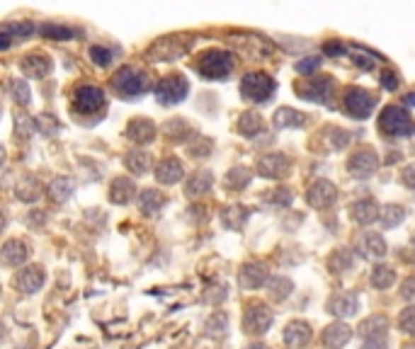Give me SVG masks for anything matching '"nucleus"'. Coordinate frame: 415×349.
<instances>
[{
  "label": "nucleus",
  "instance_id": "nucleus-27",
  "mask_svg": "<svg viewBox=\"0 0 415 349\" xmlns=\"http://www.w3.org/2000/svg\"><path fill=\"white\" fill-rule=\"evenodd\" d=\"M226 333H229V316L224 311H214L204 323V335L221 340V337H226Z\"/></svg>",
  "mask_w": 415,
  "mask_h": 349
},
{
  "label": "nucleus",
  "instance_id": "nucleus-14",
  "mask_svg": "<svg viewBox=\"0 0 415 349\" xmlns=\"http://www.w3.org/2000/svg\"><path fill=\"white\" fill-rule=\"evenodd\" d=\"M328 313L335 318H350L355 316L357 311H360V299H357V294H352V291H345V294H335L328 299Z\"/></svg>",
  "mask_w": 415,
  "mask_h": 349
},
{
  "label": "nucleus",
  "instance_id": "nucleus-28",
  "mask_svg": "<svg viewBox=\"0 0 415 349\" xmlns=\"http://www.w3.org/2000/svg\"><path fill=\"white\" fill-rule=\"evenodd\" d=\"M360 335L365 337H386V333H389V318L386 316H369L367 320H362L360 328Z\"/></svg>",
  "mask_w": 415,
  "mask_h": 349
},
{
  "label": "nucleus",
  "instance_id": "nucleus-13",
  "mask_svg": "<svg viewBox=\"0 0 415 349\" xmlns=\"http://www.w3.org/2000/svg\"><path fill=\"white\" fill-rule=\"evenodd\" d=\"M105 105V93L95 85H81L76 90V110L81 114H95Z\"/></svg>",
  "mask_w": 415,
  "mask_h": 349
},
{
  "label": "nucleus",
  "instance_id": "nucleus-21",
  "mask_svg": "<svg viewBox=\"0 0 415 349\" xmlns=\"http://www.w3.org/2000/svg\"><path fill=\"white\" fill-rule=\"evenodd\" d=\"M183 175H185L183 163L175 158H166L156 165V180L161 182V185H175V182L183 180Z\"/></svg>",
  "mask_w": 415,
  "mask_h": 349
},
{
  "label": "nucleus",
  "instance_id": "nucleus-5",
  "mask_svg": "<svg viewBox=\"0 0 415 349\" xmlns=\"http://www.w3.org/2000/svg\"><path fill=\"white\" fill-rule=\"evenodd\" d=\"M277 85L275 80L265 73H248L241 83V95L250 102H267L272 95H275Z\"/></svg>",
  "mask_w": 415,
  "mask_h": 349
},
{
  "label": "nucleus",
  "instance_id": "nucleus-58",
  "mask_svg": "<svg viewBox=\"0 0 415 349\" xmlns=\"http://www.w3.org/2000/svg\"><path fill=\"white\" fill-rule=\"evenodd\" d=\"M413 243H415V236H413Z\"/></svg>",
  "mask_w": 415,
  "mask_h": 349
},
{
  "label": "nucleus",
  "instance_id": "nucleus-41",
  "mask_svg": "<svg viewBox=\"0 0 415 349\" xmlns=\"http://www.w3.org/2000/svg\"><path fill=\"white\" fill-rule=\"evenodd\" d=\"M163 131H166L168 139L175 143H183L187 136H192V127L187 122H183V119H173V122H168Z\"/></svg>",
  "mask_w": 415,
  "mask_h": 349
},
{
  "label": "nucleus",
  "instance_id": "nucleus-24",
  "mask_svg": "<svg viewBox=\"0 0 415 349\" xmlns=\"http://www.w3.org/2000/svg\"><path fill=\"white\" fill-rule=\"evenodd\" d=\"M127 136L134 143L146 146V143H151L156 139V127H153V122H149V119H132L127 127Z\"/></svg>",
  "mask_w": 415,
  "mask_h": 349
},
{
  "label": "nucleus",
  "instance_id": "nucleus-51",
  "mask_svg": "<svg viewBox=\"0 0 415 349\" xmlns=\"http://www.w3.org/2000/svg\"><path fill=\"white\" fill-rule=\"evenodd\" d=\"M270 202L272 204H282V207H287V204H292V192L287 190H277V192H270Z\"/></svg>",
  "mask_w": 415,
  "mask_h": 349
},
{
  "label": "nucleus",
  "instance_id": "nucleus-39",
  "mask_svg": "<svg viewBox=\"0 0 415 349\" xmlns=\"http://www.w3.org/2000/svg\"><path fill=\"white\" fill-rule=\"evenodd\" d=\"M221 219H224L226 228H243V223L248 221V211L241 207V204H233V207H226L224 214H221Z\"/></svg>",
  "mask_w": 415,
  "mask_h": 349
},
{
  "label": "nucleus",
  "instance_id": "nucleus-35",
  "mask_svg": "<svg viewBox=\"0 0 415 349\" xmlns=\"http://www.w3.org/2000/svg\"><path fill=\"white\" fill-rule=\"evenodd\" d=\"M124 165H127L129 173L144 175V173H149V168H151V156L144 151H132V153H127V158H124Z\"/></svg>",
  "mask_w": 415,
  "mask_h": 349
},
{
  "label": "nucleus",
  "instance_id": "nucleus-7",
  "mask_svg": "<svg viewBox=\"0 0 415 349\" xmlns=\"http://www.w3.org/2000/svg\"><path fill=\"white\" fill-rule=\"evenodd\" d=\"M231 44L236 47L238 51H243L250 59H267V56L275 51V44H270L267 39L258 37V34H231Z\"/></svg>",
  "mask_w": 415,
  "mask_h": 349
},
{
  "label": "nucleus",
  "instance_id": "nucleus-43",
  "mask_svg": "<svg viewBox=\"0 0 415 349\" xmlns=\"http://www.w3.org/2000/svg\"><path fill=\"white\" fill-rule=\"evenodd\" d=\"M403 219H406V209L399 207V204H389V207H384V211H382V221L386 228L401 226Z\"/></svg>",
  "mask_w": 415,
  "mask_h": 349
},
{
  "label": "nucleus",
  "instance_id": "nucleus-22",
  "mask_svg": "<svg viewBox=\"0 0 415 349\" xmlns=\"http://www.w3.org/2000/svg\"><path fill=\"white\" fill-rule=\"evenodd\" d=\"M51 68H54V64H51V59H47L44 54H30L25 56V61H22V73H25L27 78H47L51 73Z\"/></svg>",
  "mask_w": 415,
  "mask_h": 349
},
{
  "label": "nucleus",
  "instance_id": "nucleus-34",
  "mask_svg": "<svg viewBox=\"0 0 415 349\" xmlns=\"http://www.w3.org/2000/svg\"><path fill=\"white\" fill-rule=\"evenodd\" d=\"M73 190H76V182H73L71 177H56V180L49 185V197L61 204L71 197Z\"/></svg>",
  "mask_w": 415,
  "mask_h": 349
},
{
  "label": "nucleus",
  "instance_id": "nucleus-54",
  "mask_svg": "<svg viewBox=\"0 0 415 349\" xmlns=\"http://www.w3.org/2000/svg\"><path fill=\"white\" fill-rule=\"evenodd\" d=\"M362 349H389V345H386V337H367Z\"/></svg>",
  "mask_w": 415,
  "mask_h": 349
},
{
  "label": "nucleus",
  "instance_id": "nucleus-36",
  "mask_svg": "<svg viewBox=\"0 0 415 349\" xmlns=\"http://www.w3.org/2000/svg\"><path fill=\"white\" fill-rule=\"evenodd\" d=\"M362 253L367 257H374V260H382L386 255V243L384 238L379 236V233H367L365 238H362Z\"/></svg>",
  "mask_w": 415,
  "mask_h": 349
},
{
  "label": "nucleus",
  "instance_id": "nucleus-38",
  "mask_svg": "<svg viewBox=\"0 0 415 349\" xmlns=\"http://www.w3.org/2000/svg\"><path fill=\"white\" fill-rule=\"evenodd\" d=\"M267 289H270V299L280 303L294 291V284L289 282L287 277H272L270 282H267Z\"/></svg>",
  "mask_w": 415,
  "mask_h": 349
},
{
  "label": "nucleus",
  "instance_id": "nucleus-45",
  "mask_svg": "<svg viewBox=\"0 0 415 349\" xmlns=\"http://www.w3.org/2000/svg\"><path fill=\"white\" fill-rule=\"evenodd\" d=\"M10 95H13V100L20 102V105H30V88H27L25 80H20V78L10 80Z\"/></svg>",
  "mask_w": 415,
  "mask_h": 349
},
{
  "label": "nucleus",
  "instance_id": "nucleus-9",
  "mask_svg": "<svg viewBox=\"0 0 415 349\" xmlns=\"http://www.w3.org/2000/svg\"><path fill=\"white\" fill-rule=\"evenodd\" d=\"M272 320H275L272 311L265 303H250V306H246V313H243V330L248 335H263L270 330Z\"/></svg>",
  "mask_w": 415,
  "mask_h": 349
},
{
  "label": "nucleus",
  "instance_id": "nucleus-49",
  "mask_svg": "<svg viewBox=\"0 0 415 349\" xmlns=\"http://www.w3.org/2000/svg\"><path fill=\"white\" fill-rule=\"evenodd\" d=\"M382 85H384V90H391V93H394V90L399 88V76H396L394 71H384L382 73Z\"/></svg>",
  "mask_w": 415,
  "mask_h": 349
},
{
  "label": "nucleus",
  "instance_id": "nucleus-2",
  "mask_svg": "<svg viewBox=\"0 0 415 349\" xmlns=\"http://www.w3.org/2000/svg\"><path fill=\"white\" fill-rule=\"evenodd\" d=\"M149 85H151L149 73L134 66L119 68L117 76L112 78V88H115L117 95H122L124 100H136V97L144 95L146 90H149Z\"/></svg>",
  "mask_w": 415,
  "mask_h": 349
},
{
  "label": "nucleus",
  "instance_id": "nucleus-57",
  "mask_svg": "<svg viewBox=\"0 0 415 349\" xmlns=\"http://www.w3.org/2000/svg\"><path fill=\"white\" fill-rule=\"evenodd\" d=\"M408 102H411V105H415V95H411V100H408Z\"/></svg>",
  "mask_w": 415,
  "mask_h": 349
},
{
  "label": "nucleus",
  "instance_id": "nucleus-16",
  "mask_svg": "<svg viewBox=\"0 0 415 349\" xmlns=\"http://www.w3.org/2000/svg\"><path fill=\"white\" fill-rule=\"evenodd\" d=\"M267 277H270V272H267L263 262H248L238 274V282H241L243 289H260L263 284H267Z\"/></svg>",
  "mask_w": 415,
  "mask_h": 349
},
{
  "label": "nucleus",
  "instance_id": "nucleus-31",
  "mask_svg": "<svg viewBox=\"0 0 415 349\" xmlns=\"http://www.w3.org/2000/svg\"><path fill=\"white\" fill-rule=\"evenodd\" d=\"M209 187H212V173L202 170V173H195L190 177V180H187L185 194H187V197H202V194L209 192Z\"/></svg>",
  "mask_w": 415,
  "mask_h": 349
},
{
  "label": "nucleus",
  "instance_id": "nucleus-15",
  "mask_svg": "<svg viewBox=\"0 0 415 349\" xmlns=\"http://www.w3.org/2000/svg\"><path fill=\"white\" fill-rule=\"evenodd\" d=\"M331 90H333V83L328 78H306L304 83L299 85V95L304 97V100L318 102V105H323V102L328 100Z\"/></svg>",
  "mask_w": 415,
  "mask_h": 349
},
{
  "label": "nucleus",
  "instance_id": "nucleus-26",
  "mask_svg": "<svg viewBox=\"0 0 415 349\" xmlns=\"http://www.w3.org/2000/svg\"><path fill=\"white\" fill-rule=\"evenodd\" d=\"M134 194H136V185L129 177H117V180L112 182L110 199L115 204H129L134 199Z\"/></svg>",
  "mask_w": 415,
  "mask_h": 349
},
{
  "label": "nucleus",
  "instance_id": "nucleus-56",
  "mask_svg": "<svg viewBox=\"0 0 415 349\" xmlns=\"http://www.w3.org/2000/svg\"><path fill=\"white\" fill-rule=\"evenodd\" d=\"M246 349H270V347L263 345V342H258V345H250V347H246Z\"/></svg>",
  "mask_w": 415,
  "mask_h": 349
},
{
  "label": "nucleus",
  "instance_id": "nucleus-18",
  "mask_svg": "<svg viewBox=\"0 0 415 349\" xmlns=\"http://www.w3.org/2000/svg\"><path fill=\"white\" fill-rule=\"evenodd\" d=\"M350 340H352V328L345 325L343 320H338V323L328 325V328L323 330V345L328 349H343Z\"/></svg>",
  "mask_w": 415,
  "mask_h": 349
},
{
  "label": "nucleus",
  "instance_id": "nucleus-47",
  "mask_svg": "<svg viewBox=\"0 0 415 349\" xmlns=\"http://www.w3.org/2000/svg\"><path fill=\"white\" fill-rule=\"evenodd\" d=\"M190 153L195 158H207L212 153V141L204 136H195V143H190Z\"/></svg>",
  "mask_w": 415,
  "mask_h": 349
},
{
  "label": "nucleus",
  "instance_id": "nucleus-40",
  "mask_svg": "<svg viewBox=\"0 0 415 349\" xmlns=\"http://www.w3.org/2000/svg\"><path fill=\"white\" fill-rule=\"evenodd\" d=\"M248 182H250V170L243 168V165L231 168L229 175H226V187H229V190H246Z\"/></svg>",
  "mask_w": 415,
  "mask_h": 349
},
{
  "label": "nucleus",
  "instance_id": "nucleus-32",
  "mask_svg": "<svg viewBox=\"0 0 415 349\" xmlns=\"http://www.w3.org/2000/svg\"><path fill=\"white\" fill-rule=\"evenodd\" d=\"M306 122V117L297 110H292V107H280L275 114V124L280 129H299L301 124Z\"/></svg>",
  "mask_w": 415,
  "mask_h": 349
},
{
  "label": "nucleus",
  "instance_id": "nucleus-12",
  "mask_svg": "<svg viewBox=\"0 0 415 349\" xmlns=\"http://www.w3.org/2000/svg\"><path fill=\"white\" fill-rule=\"evenodd\" d=\"M289 173V160L284 153H267L258 160V175L267 180H282Z\"/></svg>",
  "mask_w": 415,
  "mask_h": 349
},
{
  "label": "nucleus",
  "instance_id": "nucleus-44",
  "mask_svg": "<svg viewBox=\"0 0 415 349\" xmlns=\"http://www.w3.org/2000/svg\"><path fill=\"white\" fill-rule=\"evenodd\" d=\"M352 265H355V260H352V255L348 253V250H338V253H333L331 262H328V267H331V272H335V274L348 272Z\"/></svg>",
  "mask_w": 415,
  "mask_h": 349
},
{
  "label": "nucleus",
  "instance_id": "nucleus-25",
  "mask_svg": "<svg viewBox=\"0 0 415 349\" xmlns=\"http://www.w3.org/2000/svg\"><path fill=\"white\" fill-rule=\"evenodd\" d=\"M34 32V27L30 22H8V25L3 27V34H0V49H10V44L15 42V39H25L30 37Z\"/></svg>",
  "mask_w": 415,
  "mask_h": 349
},
{
  "label": "nucleus",
  "instance_id": "nucleus-23",
  "mask_svg": "<svg viewBox=\"0 0 415 349\" xmlns=\"http://www.w3.org/2000/svg\"><path fill=\"white\" fill-rule=\"evenodd\" d=\"M27 257H30V245L22 243V240H8V243L3 245V262L8 267L25 265Z\"/></svg>",
  "mask_w": 415,
  "mask_h": 349
},
{
  "label": "nucleus",
  "instance_id": "nucleus-37",
  "mask_svg": "<svg viewBox=\"0 0 415 349\" xmlns=\"http://www.w3.org/2000/svg\"><path fill=\"white\" fill-rule=\"evenodd\" d=\"M39 34L47 39H54V42H68V39L76 37V30L73 27H66V25H51V22H47V25L39 27Z\"/></svg>",
  "mask_w": 415,
  "mask_h": 349
},
{
  "label": "nucleus",
  "instance_id": "nucleus-53",
  "mask_svg": "<svg viewBox=\"0 0 415 349\" xmlns=\"http://www.w3.org/2000/svg\"><path fill=\"white\" fill-rule=\"evenodd\" d=\"M318 66H321V59L311 56V59H306V61H299V64H297V71H299V73H311V71H316Z\"/></svg>",
  "mask_w": 415,
  "mask_h": 349
},
{
  "label": "nucleus",
  "instance_id": "nucleus-52",
  "mask_svg": "<svg viewBox=\"0 0 415 349\" xmlns=\"http://www.w3.org/2000/svg\"><path fill=\"white\" fill-rule=\"evenodd\" d=\"M34 124H37V127L42 129L44 134H54V131H56V124L51 122L49 114H39V119H37V122H34Z\"/></svg>",
  "mask_w": 415,
  "mask_h": 349
},
{
  "label": "nucleus",
  "instance_id": "nucleus-50",
  "mask_svg": "<svg viewBox=\"0 0 415 349\" xmlns=\"http://www.w3.org/2000/svg\"><path fill=\"white\" fill-rule=\"evenodd\" d=\"M401 296L406 301H415V277H408L406 282L401 284Z\"/></svg>",
  "mask_w": 415,
  "mask_h": 349
},
{
  "label": "nucleus",
  "instance_id": "nucleus-59",
  "mask_svg": "<svg viewBox=\"0 0 415 349\" xmlns=\"http://www.w3.org/2000/svg\"><path fill=\"white\" fill-rule=\"evenodd\" d=\"M22 349H27V347H22Z\"/></svg>",
  "mask_w": 415,
  "mask_h": 349
},
{
  "label": "nucleus",
  "instance_id": "nucleus-19",
  "mask_svg": "<svg viewBox=\"0 0 415 349\" xmlns=\"http://www.w3.org/2000/svg\"><path fill=\"white\" fill-rule=\"evenodd\" d=\"M350 216L355 219V223H360V226H369V223L382 219V209L377 207L374 199H360V202H355L350 207Z\"/></svg>",
  "mask_w": 415,
  "mask_h": 349
},
{
  "label": "nucleus",
  "instance_id": "nucleus-10",
  "mask_svg": "<svg viewBox=\"0 0 415 349\" xmlns=\"http://www.w3.org/2000/svg\"><path fill=\"white\" fill-rule=\"evenodd\" d=\"M348 170L352 177H357V180H367V177H372L379 170L377 153H374L372 148H362V151H357L355 156L348 160Z\"/></svg>",
  "mask_w": 415,
  "mask_h": 349
},
{
  "label": "nucleus",
  "instance_id": "nucleus-46",
  "mask_svg": "<svg viewBox=\"0 0 415 349\" xmlns=\"http://www.w3.org/2000/svg\"><path fill=\"white\" fill-rule=\"evenodd\" d=\"M399 328L403 333L415 335V306H408L406 311H401L399 316Z\"/></svg>",
  "mask_w": 415,
  "mask_h": 349
},
{
  "label": "nucleus",
  "instance_id": "nucleus-17",
  "mask_svg": "<svg viewBox=\"0 0 415 349\" xmlns=\"http://www.w3.org/2000/svg\"><path fill=\"white\" fill-rule=\"evenodd\" d=\"M311 342V325L304 323V320H292V323L284 328V345L297 349V347H306Z\"/></svg>",
  "mask_w": 415,
  "mask_h": 349
},
{
  "label": "nucleus",
  "instance_id": "nucleus-3",
  "mask_svg": "<svg viewBox=\"0 0 415 349\" xmlns=\"http://www.w3.org/2000/svg\"><path fill=\"white\" fill-rule=\"evenodd\" d=\"M233 71V54L224 49H209L197 59V73L207 80H224Z\"/></svg>",
  "mask_w": 415,
  "mask_h": 349
},
{
  "label": "nucleus",
  "instance_id": "nucleus-8",
  "mask_svg": "<svg viewBox=\"0 0 415 349\" xmlns=\"http://www.w3.org/2000/svg\"><path fill=\"white\" fill-rule=\"evenodd\" d=\"M187 93H190V85L183 76H168L156 85V100L161 105H178L185 100Z\"/></svg>",
  "mask_w": 415,
  "mask_h": 349
},
{
  "label": "nucleus",
  "instance_id": "nucleus-6",
  "mask_svg": "<svg viewBox=\"0 0 415 349\" xmlns=\"http://www.w3.org/2000/svg\"><path fill=\"white\" fill-rule=\"evenodd\" d=\"M379 97L372 95L365 88H350L345 93V110H348L355 119H367L374 112Z\"/></svg>",
  "mask_w": 415,
  "mask_h": 349
},
{
  "label": "nucleus",
  "instance_id": "nucleus-42",
  "mask_svg": "<svg viewBox=\"0 0 415 349\" xmlns=\"http://www.w3.org/2000/svg\"><path fill=\"white\" fill-rule=\"evenodd\" d=\"M394 282H396V272L391 270V267H386V265L374 267V272H372V286L374 289H389Z\"/></svg>",
  "mask_w": 415,
  "mask_h": 349
},
{
  "label": "nucleus",
  "instance_id": "nucleus-30",
  "mask_svg": "<svg viewBox=\"0 0 415 349\" xmlns=\"http://www.w3.org/2000/svg\"><path fill=\"white\" fill-rule=\"evenodd\" d=\"M163 207H166V197L158 190H144L139 194V209L144 211L146 216L158 214Z\"/></svg>",
  "mask_w": 415,
  "mask_h": 349
},
{
  "label": "nucleus",
  "instance_id": "nucleus-4",
  "mask_svg": "<svg viewBox=\"0 0 415 349\" xmlns=\"http://www.w3.org/2000/svg\"><path fill=\"white\" fill-rule=\"evenodd\" d=\"M379 129L391 139H411L415 134V119L399 105L386 107L379 117Z\"/></svg>",
  "mask_w": 415,
  "mask_h": 349
},
{
  "label": "nucleus",
  "instance_id": "nucleus-29",
  "mask_svg": "<svg viewBox=\"0 0 415 349\" xmlns=\"http://www.w3.org/2000/svg\"><path fill=\"white\" fill-rule=\"evenodd\" d=\"M15 194H17V199H20V202L32 204V202H37V199L42 197V185H39L37 177H25V180L17 182Z\"/></svg>",
  "mask_w": 415,
  "mask_h": 349
},
{
  "label": "nucleus",
  "instance_id": "nucleus-33",
  "mask_svg": "<svg viewBox=\"0 0 415 349\" xmlns=\"http://www.w3.org/2000/svg\"><path fill=\"white\" fill-rule=\"evenodd\" d=\"M260 131H263V119H260V114H255V112L241 114V119H238V134H243L246 139H253Z\"/></svg>",
  "mask_w": 415,
  "mask_h": 349
},
{
  "label": "nucleus",
  "instance_id": "nucleus-48",
  "mask_svg": "<svg viewBox=\"0 0 415 349\" xmlns=\"http://www.w3.org/2000/svg\"><path fill=\"white\" fill-rule=\"evenodd\" d=\"M90 59H93V64H98V66H110V61L115 59V54H112V49H107V47H93L90 49Z\"/></svg>",
  "mask_w": 415,
  "mask_h": 349
},
{
  "label": "nucleus",
  "instance_id": "nucleus-55",
  "mask_svg": "<svg viewBox=\"0 0 415 349\" xmlns=\"http://www.w3.org/2000/svg\"><path fill=\"white\" fill-rule=\"evenodd\" d=\"M403 182H406V187H411V190H415V163L408 165L406 170H403Z\"/></svg>",
  "mask_w": 415,
  "mask_h": 349
},
{
  "label": "nucleus",
  "instance_id": "nucleus-1",
  "mask_svg": "<svg viewBox=\"0 0 415 349\" xmlns=\"http://www.w3.org/2000/svg\"><path fill=\"white\" fill-rule=\"evenodd\" d=\"M195 47V37L192 34H170V37H161L146 49V59L153 64H166V61H178L187 56Z\"/></svg>",
  "mask_w": 415,
  "mask_h": 349
},
{
  "label": "nucleus",
  "instance_id": "nucleus-20",
  "mask_svg": "<svg viewBox=\"0 0 415 349\" xmlns=\"http://www.w3.org/2000/svg\"><path fill=\"white\" fill-rule=\"evenodd\" d=\"M42 284H44V270L37 265L22 270L15 279V286L22 291V294H37V291L42 289Z\"/></svg>",
  "mask_w": 415,
  "mask_h": 349
},
{
  "label": "nucleus",
  "instance_id": "nucleus-11",
  "mask_svg": "<svg viewBox=\"0 0 415 349\" xmlns=\"http://www.w3.org/2000/svg\"><path fill=\"white\" fill-rule=\"evenodd\" d=\"M338 199V187L328 180H318L309 187V194H306V202L311 204L314 209H328L335 204Z\"/></svg>",
  "mask_w": 415,
  "mask_h": 349
}]
</instances>
